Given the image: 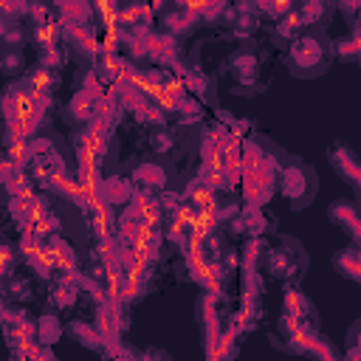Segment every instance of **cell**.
<instances>
[{
  "label": "cell",
  "mask_w": 361,
  "mask_h": 361,
  "mask_svg": "<svg viewBox=\"0 0 361 361\" xmlns=\"http://www.w3.org/2000/svg\"><path fill=\"white\" fill-rule=\"evenodd\" d=\"M347 355L350 358H361V322H355L350 327V338H347Z\"/></svg>",
  "instance_id": "cell-2"
},
{
  "label": "cell",
  "mask_w": 361,
  "mask_h": 361,
  "mask_svg": "<svg viewBox=\"0 0 361 361\" xmlns=\"http://www.w3.org/2000/svg\"><path fill=\"white\" fill-rule=\"evenodd\" d=\"M290 62L296 65V73H319L327 62V45L319 37H302L290 48Z\"/></svg>",
  "instance_id": "cell-1"
}]
</instances>
